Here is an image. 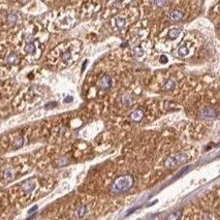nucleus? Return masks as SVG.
I'll return each mask as SVG.
<instances>
[{"label": "nucleus", "mask_w": 220, "mask_h": 220, "mask_svg": "<svg viewBox=\"0 0 220 220\" xmlns=\"http://www.w3.org/2000/svg\"><path fill=\"white\" fill-rule=\"evenodd\" d=\"M24 144V139L22 137H17L15 139V142H13V149H19L23 146Z\"/></svg>", "instance_id": "obj_22"}, {"label": "nucleus", "mask_w": 220, "mask_h": 220, "mask_svg": "<svg viewBox=\"0 0 220 220\" xmlns=\"http://www.w3.org/2000/svg\"><path fill=\"white\" fill-rule=\"evenodd\" d=\"M35 188V182L33 180H27L22 184V190L25 193H31Z\"/></svg>", "instance_id": "obj_13"}, {"label": "nucleus", "mask_w": 220, "mask_h": 220, "mask_svg": "<svg viewBox=\"0 0 220 220\" xmlns=\"http://www.w3.org/2000/svg\"><path fill=\"white\" fill-rule=\"evenodd\" d=\"M82 44L79 40H68L58 45L48 56L50 64L57 68H65L72 66L79 59Z\"/></svg>", "instance_id": "obj_1"}, {"label": "nucleus", "mask_w": 220, "mask_h": 220, "mask_svg": "<svg viewBox=\"0 0 220 220\" xmlns=\"http://www.w3.org/2000/svg\"><path fill=\"white\" fill-rule=\"evenodd\" d=\"M184 18V13L181 12L180 9H173L169 15V21L172 22L176 23V22H179Z\"/></svg>", "instance_id": "obj_10"}, {"label": "nucleus", "mask_w": 220, "mask_h": 220, "mask_svg": "<svg viewBox=\"0 0 220 220\" xmlns=\"http://www.w3.org/2000/svg\"><path fill=\"white\" fill-rule=\"evenodd\" d=\"M190 53V41L186 40L185 42H183L182 45L178 48V51H177V55L181 58H185L189 55Z\"/></svg>", "instance_id": "obj_9"}, {"label": "nucleus", "mask_w": 220, "mask_h": 220, "mask_svg": "<svg viewBox=\"0 0 220 220\" xmlns=\"http://www.w3.org/2000/svg\"><path fill=\"white\" fill-rule=\"evenodd\" d=\"M19 61H20V59L16 53H10L8 56V58H6V63H8L10 65H16L19 63Z\"/></svg>", "instance_id": "obj_14"}, {"label": "nucleus", "mask_w": 220, "mask_h": 220, "mask_svg": "<svg viewBox=\"0 0 220 220\" xmlns=\"http://www.w3.org/2000/svg\"><path fill=\"white\" fill-rule=\"evenodd\" d=\"M134 185V179L131 175H122L114 180L111 185V192L114 194H119L128 191Z\"/></svg>", "instance_id": "obj_2"}, {"label": "nucleus", "mask_w": 220, "mask_h": 220, "mask_svg": "<svg viewBox=\"0 0 220 220\" xmlns=\"http://www.w3.org/2000/svg\"><path fill=\"white\" fill-rule=\"evenodd\" d=\"M181 34V30L178 29V28H171L168 31V34H166V40H178V37Z\"/></svg>", "instance_id": "obj_12"}, {"label": "nucleus", "mask_w": 220, "mask_h": 220, "mask_svg": "<svg viewBox=\"0 0 220 220\" xmlns=\"http://www.w3.org/2000/svg\"><path fill=\"white\" fill-rule=\"evenodd\" d=\"M13 177H15V175H13V172L10 169H5L4 173H3V179H4L6 182H10V181H13Z\"/></svg>", "instance_id": "obj_20"}, {"label": "nucleus", "mask_w": 220, "mask_h": 220, "mask_svg": "<svg viewBox=\"0 0 220 220\" xmlns=\"http://www.w3.org/2000/svg\"><path fill=\"white\" fill-rule=\"evenodd\" d=\"M181 217H182V211L175 210L172 213H169L165 220H181Z\"/></svg>", "instance_id": "obj_15"}, {"label": "nucleus", "mask_w": 220, "mask_h": 220, "mask_svg": "<svg viewBox=\"0 0 220 220\" xmlns=\"http://www.w3.org/2000/svg\"><path fill=\"white\" fill-rule=\"evenodd\" d=\"M159 61H160L161 64H166V63H168V61H169V59H168V57H166L165 55H162L161 57H160V59H159Z\"/></svg>", "instance_id": "obj_23"}, {"label": "nucleus", "mask_w": 220, "mask_h": 220, "mask_svg": "<svg viewBox=\"0 0 220 220\" xmlns=\"http://www.w3.org/2000/svg\"><path fill=\"white\" fill-rule=\"evenodd\" d=\"M188 160V155L186 153H178L174 156L165 158L163 164L166 169H174L180 164H183Z\"/></svg>", "instance_id": "obj_3"}, {"label": "nucleus", "mask_w": 220, "mask_h": 220, "mask_svg": "<svg viewBox=\"0 0 220 220\" xmlns=\"http://www.w3.org/2000/svg\"><path fill=\"white\" fill-rule=\"evenodd\" d=\"M74 23H76V18L72 15L61 17L57 21V25L60 28H62V29H68V28L73 26Z\"/></svg>", "instance_id": "obj_5"}, {"label": "nucleus", "mask_w": 220, "mask_h": 220, "mask_svg": "<svg viewBox=\"0 0 220 220\" xmlns=\"http://www.w3.org/2000/svg\"><path fill=\"white\" fill-rule=\"evenodd\" d=\"M198 220H212V218H211V216L210 215H208V214H204V215H201V217H200V219Z\"/></svg>", "instance_id": "obj_24"}, {"label": "nucleus", "mask_w": 220, "mask_h": 220, "mask_svg": "<svg viewBox=\"0 0 220 220\" xmlns=\"http://www.w3.org/2000/svg\"><path fill=\"white\" fill-rule=\"evenodd\" d=\"M122 102H123V105H126V106L131 105L133 104V97L131 96L129 93L124 94L123 96H122Z\"/></svg>", "instance_id": "obj_18"}, {"label": "nucleus", "mask_w": 220, "mask_h": 220, "mask_svg": "<svg viewBox=\"0 0 220 220\" xmlns=\"http://www.w3.org/2000/svg\"><path fill=\"white\" fill-rule=\"evenodd\" d=\"M112 78L108 76V74H105L102 76L100 79L97 81V86L100 88L101 90H108L112 87Z\"/></svg>", "instance_id": "obj_6"}, {"label": "nucleus", "mask_w": 220, "mask_h": 220, "mask_svg": "<svg viewBox=\"0 0 220 220\" xmlns=\"http://www.w3.org/2000/svg\"><path fill=\"white\" fill-rule=\"evenodd\" d=\"M23 51L26 53L27 55H30V56H34L36 54L37 52V47H36V44L33 41V40H28L25 42L24 45V48H23Z\"/></svg>", "instance_id": "obj_8"}, {"label": "nucleus", "mask_w": 220, "mask_h": 220, "mask_svg": "<svg viewBox=\"0 0 220 220\" xmlns=\"http://www.w3.org/2000/svg\"><path fill=\"white\" fill-rule=\"evenodd\" d=\"M145 113L142 109H137L130 114V120L133 122H140L144 119Z\"/></svg>", "instance_id": "obj_11"}, {"label": "nucleus", "mask_w": 220, "mask_h": 220, "mask_svg": "<svg viewBox=\"0 0 220 220\" xmlns=\"http://www.w3.org/2000/svg\"><path fill=\"white\" fill-rule=\"evenodd\" d=\"M87 212H88V210H87L86 206H81V207L77 210V216L79 218H82L87 214Z\"/></svg>", "instance_id": "obj_21"}, {"label": "nucleus", "mask_w": 220, "mask_h": 220, "mask_svg": "<svg viewBox=\"0 0 220 220\" xmlns=\"http://www.w3.org/2000/svg\"><path fill=\"white\" fill-rule=\"evenodd\" d=\"M200 116L204 119H212L217 117V111L212 106H206V108L201 110Z\"/></svg>", "instance_id": "obj_7"}, {"label": "nucleus", "mask_w": 220, "mask_h": 220, "mask_svg": "<svg viewBox=\"0 0 220 220\" xmlns=\"http://www.w3.org/2000/svg\"><path fill=\"white\" fill-rule=\"evenodd\" d=\"M132 54H133L134 57L141 58L145 55V51L141 46H136V47H133V49H132Z\"/></svg>", "instance_id": "obj_16"}, {"label": "nucleus", "mask_w": 220, "mask_h": 220, "mask_svg": "<svg viewBox=\"0 0 220 220\" xmlns=\"http://www.w3.org/2000/svg\"><path fill=\"white\" fill-rule=\"evenodd\" d=\"M17 21H18L17 13H9L8 17V19H6V23H8V26H13V25H16Z\"/></svg>", "instance_id": "obj_19"}, {"label": "nucleus", "mask_w": 220, "mask_h": 220, "mask_svg": "<svg viewBox=\"0 0 220 220\" xmlns=\"http://www.w3.org/2000/svg\"><path fill=\"white\" fill-rule=\"evenodd\" d=\"M175 86H176L175 82H174L173 80H168L164 84H163L162 89L164 91H173L174 89H175Z\"/></svg>", "instance_id": "obj_17"}, {"label": "nucleus", "mask_w": 220, "mask_h": 220, "mask_svg": "<svg viewBox=\"0 0 220 220\" xmlns=\"http://www.w3.org/2000/svg\"><path fill=\"white\" fill-rule=\"evenodd\" d=\"M65 102H70V101H72V97H67L66 98V100H64Z\"/></svg>", "instance_id": "obj_25"}, {"label": "nucleus", "mask_w": 220, "mask_h": 220, "mask_svg": "<svg viewBox=\"0 0 220 220\" xmlns=\"http://www.w3.org/2000/svg\"><path fill=\"white\" fill-rule=\"evenodd\" d=\"M128 10H126V12H124L122 13H120V15L116 16L114 19L112 20V23H113V26H114L116 29L118 30H123L124 28H125L127 25H128L129 23V18H127L129 15H128Z\"/></svg>", "instance_id": "obj_4"}]
</instances>
